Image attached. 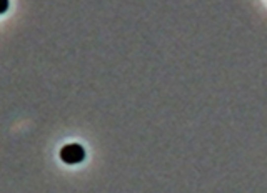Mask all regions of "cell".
Here are the masks:
<instances>
[{
	"mask_svg": "<svg viewBox=\"0 0 267 193\" xmlns=\"http://www.w3.org/2000/svg\"><path fill=\"white\" fill-rule=\"evenodd\" d=\"M7 8H8V0H0V15L3 12H7Z\"/></svg>",
	"mask_w": 267,
	"mask_h": 193,
	"instance_id": "cell-2",
	"label": "cell"
},
{
	"mask_svg": "<svg viewBox=\"0 0 267 193\" xmlns=\"http://www.w3.org/2000/svg\"><path fill=\"white\" fill-rule=\"evenodd\" d=\"M84 159H85V150L84 147L78 143L65 145L62 150H60V160H62L64 163L76 165V163H80Z\"/></svg>",
	"mask_w": 267,
	"mask_h": 193,
	"instance_id": "cell-1",
	"label": "cell"
}]
</instances>
